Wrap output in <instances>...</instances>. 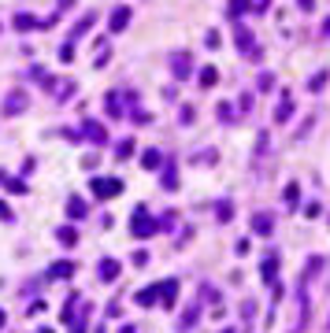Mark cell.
<instances>
[{
  "instance_id": "cell-1",
  "label": "cell",
  "mask_w": 330,
  "mask_h": 333,
  "mask_svg": "<svg viewBox=\"0 0 330 333\" xmlns=\"http://www.w3.org/2000/svg\"><path fill=\"white\" fill-rule=\"evenodd\" d=\"M126 19H130V12H126V8H119V12L111 15V30H122V26H126Z\"/></svg>"
},
{
  "instance_id": "cell-2",
  "label": "cell",
  "mask_w": 330,
  "mask_h": 333,
  "mask_svg": "<svg viewBox=\"0 0 330 333\" xmlns=\"http://www.w3.org/2000/svg\"><path fill=\"white\" fill-rule=\"evenodd\" d=\"M252 226H256L260 233H267L271 226H275V218H267V215H256V222H252Z\"/></svg>"
},
{
  "instance_id": "cell-3",
  "label": "cell",
  "mask_w": 330,
  "mask_h": 333,
  "mask_svg": "<svg viewBox=\"0 0 330 333\" xmlns=\"http://www.w3.org/2000/svg\"><path fill=\"white\" fill-rule=\"evenodd\" d=\"M115 270H119V266L111 263V259H104V266H100V278H115Z\"/></svg>"
},
{
  "instance_id": "cell-4",
  "label": "cell",
  "mask_w": 330,
  "mask_h": 333,
  "mask_svg": "<svg viewBox=\"0 0 330 333\" xmlns=\"http://www.w3.org/2000/svg\"><path fill=\"white\" fill-rule=\"evenodd\" d=\"M23 104H26V100H23V97H19V93H15V97H8V111H19V108H23Z\"/></svg>"
},
{
  "instance_id": "cell-5",
  "label": "cell",
  "mask_w": 330,
  "mask_h": 333,
  "mask_svg": "<svg viewBox=\"0 0 330 333\" xmlns=\"http://www.w3.org/2000/svg\"><path fill=\"white\" fill-rule=\"evenodd\" d=\"M15 23H19V30H30V26H37V23H34V19H30V15H19V19H15Z\"/></svg>"
},
{
  "instance_id": "cell-6",
  "label": "cell",
  "mask_w": 330,
  "mask_h": 333,
  "mask_svg": "<svg viewBox=\"0 0 330 333\" xmlns=\"http://www.w3.org/2000/svg\"><path fill=\"white\" fill-rule=\"evenodd\" d=\"M60 241L63 244H74V230H60Z\"/></svg>"
},
{
  "instance_id": "cell-7",
  "label": "cell",
  "mask_w": 330,
  "mask_h": 333,
  "mask_svg": "<svg viewBox=\"0 0 330 333\" xmlns=\"http://www.w3.org/2000/svg\"><path fill=\"white\" fill-rule=\"evenodd\" d=\"M4 322H8V318H4V311H0V326H4Z\"/></svg>"
}]
</instances>
